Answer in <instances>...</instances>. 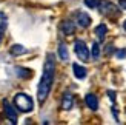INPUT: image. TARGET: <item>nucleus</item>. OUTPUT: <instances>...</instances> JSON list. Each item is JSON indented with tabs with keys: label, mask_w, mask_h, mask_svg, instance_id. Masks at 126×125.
I'll return each instance as SVG.
<instances>
[{
	"label": "nucleus",
	"mask_w": 126,
	"mask_h": 125,
	"mask_svg": "<svg viewBox=\"0 0 126 125\" xmlns=\"http://www.w3.org/2000/svg\"><path fill=\"white\" fill-rule=\"evenodd\" d=\"M54 76H55V60H54V54L49 53L45 59V65H43V74L37 88V99L40 104H45L46 97L49 96L54 83Z\"/></svg>",
	"instance_id": "nucleus-1"
},
{
	"label": "nucleus",
	"mask_w": 126,
	"mask_h": 125,
	"mask_svg": "<svg viewBox=\"0 0 126 125\" xmlns=\"http://www.w3.org/2000/svg\"><path fill=\"white\" fill-rule=\"evenodd\" d=\"M14 105L18 111L22 113H29L34 110V101L31 99V96H28L26 93H17L14 96Z\"/></svg>",
	"instance_id": "nucleus-2"
},
{
	"label": "nucleus",
	"mask_w": 126,
	"mask_h": 125,
	"mask_svg": "<svg viewBox=\"0 0 126 125\" xmlns=\"http://www.w3.org/2000/svg\"><path fill=\"white\" fill-rule=\"evenodd\" d=\"M97 8H98L100 12H102L103 16H106V17L115 19V17L120 16V9H118L114 3L106 2V0H105V2H98V6H97Z\"/></svg>",
	"instance_id": "nucleus-3"
},
{
	"label": "nucleus",
	"mask_w": 126,
	"mask_h": 125,
	"mask_svg": "<svg viewBox=\"0 0 126 125\" xmlns=\"http://www.w3.org/2000/svg\"><path fill=\"white\" fill-rule=\"evenodd\" d=\"M74 49H75V54L81 62H88L89 60V49H88L86 43L83 40H75L74 43Z\"/></svg>",
	"instance_id": "nucleus-4"
},
{
	"label": "nucleus",
	"mask_w": 126,
	"mask_h": 125,
	"mask_svg": "<svg viewBox=\"0 0 126 125\" xmlns=\"http://www.w3.org/2000/svg\"><path fill=\"white\" fill-rule=\"evenodd\" d=\"M3 110H5V114L6 117L11 121V124H17V108H14L12 105L6 101H3Z\"/></svg>",
	"instance_id": "nucleus-5"
},
{
	"label": "nucleus",
	"mask_w": 126,
	"mask_h": 125,
	"mask_svg": "<svg viewBox=\"0 0 126 125\" xmlns=\"http://www.w3.org/2000/svg\"><path fill=\"white\" fill-rule=\"evenodd\" d=\"M77 23H79V26H81V28H88L91 25V17L86 14V12H83V11H79L77 14Z\"/></svg>",
	"instance_id": "nucleus-6"
},
{
	"label": "nucleus",
	"mask_w": 126,
	"mask_h": 125,
	"mask_svg": "<svg viewBox=\"0 0 126 125\" xmlns=\"http://www.w3.org/2000/svg\"><path fill=\"white\" fill-rule=\"evenodd\" d=\"M74 105V97L71 93H65L63 94V99H62V108L63 110H71Z\"/></svg>",
	"instance_id": "nucleus-7"
},
{
	"label": "nucleus",
	"mask_w": 126,
	"mask_h": 125,
	"mask_svg": "<svg viewBox=\"0 0 126 125\" xmlns=\"http://www.w3.org/2000/svg\"><path fill=\"white\" fill-rule=\"evenodd\" d=\"M62 31L65 33V36H72L75 33V25L71 20H65L62 23Z\"/></svg>",
	"instance_id": "nucleus-8"
},
{
	"label": "nucleus",
	"mask_w": 126,
	"mask_h": 125,
	"mask_svg": "<svg viewBox=\"0 0 126 125\" xmlns=\"http://www.w3.org/2000/svg\"><path fill=\"white\" fill-rule=\"evenodd\" d=\"M85 102H86V105H88V107H89L92 111H95V110L98 108V99H97V96H94V94H86Z\"/></svg>",
	"instance_id": "nucleus-9"
},
{
	"label": "nucleus",
	"mask_w": 126,
	"mask_h": 125,
	"mask_svg": "<svg viewBox=\"0 0 126 125\" xmlns=\"http://www.w3.org/2000/svg\"><path fill=\"white\" fill-rule=\"evenodd\" d=\"M72 70H74V76L77 77V79H85L86 74H88L86 68L81 66V65H79V63H74L72 65Z\"/></svg>",
	"instance_id": "nucleus-10"
},
{
	"label": "nucleus",
	"mask_w": 126,
	"mask_h": 125,
	"mask_svg": "<svg viewBox=\"0 0 126 125\" xmlns=\"http://www.w3.org/2000/svg\"><path fill=\"white\" fill-rule=\"evenodd\" d=\"M95 36H97V39H98V42H103L105 40V37H106V33H108V28H106V25L105 23H100L98 26L95 28Z\"/></svg>",
	"instance_id": "nucleus-11"
},
{
	"label": "nucleus",
	"mask_w": 126,
	"mask_h": 125,
	"mask_svg": "<svg viewBox=\"0 0 126 125\" xmlns=\"http://www.w3.org/2000/svg\"><path fill=\"white\" fill-rule=\"evenodd\" d=\"M6 26H8V17H6L5 12H0V40L6 31Z\"/></svg>",
	"instance_id": "nucleus-12"
},
{
	"label": "nucleus",
	"mask_w": 126,
	"mask_h": 125,
	"mask_svg": "<svg viewBox=\"0 0 126 125\" xmlns=\"http://www.w3.org/2000/svg\"><path fill=\"white\" fill-rule=\"evenodd\" d=\"M16 71H17V76L22 77V79H29L31 76H32V71L28 70V68H20V66H17Z\"/></svg>",
	"instance_id": "nucleus-13"
},
{
	"label": "nucleus",
	"mask_w": 126,
	"mask_h": 125,
	"mask_svg": "<svg viewBox=\"0 0 126 125\" xmlns=\"http://www.w3.org/2000/svg\"><path fill=\"white\" fill-rule=\"evenodd\" d=\"M59 56H60V59H62V60H68V59H69L68 48H66L65 43H62V45L59 46Z\"/></svg>",
	"instance_id": "nucleus-14"
},
{
	"label": "nucleus",
	"mask_w": 126,
	"mask_h": 125,
	"mask_svg": "<svg viewBox=\"0 0 126 125\" xmlns=\"http://www.w3.org/2000/svg\"><path fill=\"white\" fill-rule=\"evenodd\" d=\"M25 53H26V48H23L22 45H12L11 46V54H14V56H20Z\"/></svg>",
	"instance_id": "nucleus-15"
},
{
	"label": "nucleus",
	"mask_w": 126,
	"mask_h": 125,
	"mask_svg": "<svg viewBox=\"0 0 126 125\" xmlns=\"http://www.w3.org/2000/svg\"><path fill=\"white\" fill-rule=\"evenodd\" d=\"M100 56V46L98 43H92V59H98Z\"/></svg>",
	"instance_id": "nucleus-16"
},
{
	"label": "nucleus",
	"mask_w": 126,
	"mask_h": 125,
	"mask_svg": "<svg viewBox=\"0 0 126 125\" xmlns=\"http://www.w3.org/2000/svg\"><path fill=\"white\" fill-rule=\"evenodd\" d=\"M85 5L88 6V8H97L98 2H97V0H85Z\"/></svg>",
	"instance_id": "nucleus-17"
},
{
	"label": "nucleus",
	"mask_w": 126,
	"mask_h": 125,
	"mask_svg": "<svg viewBox=\"0 0 126 125\" xmlns=\"http://www.w3.org/2000/svg\"><path fill=\"white\" fill-rule=\"evenodd\" d=\"M115 57L117 59H126V49H118L115 53Z\"/></svg>",
	"instance_id": "nucleus-18"
},
{
	"label": "nucleus",
	"mask_w": 126,
	"mask_h": 125,
	"mask_svg": "<svg viewBox=\"0 0 126 125\" xmlns=\"http://www.w3.org/2000/svg\"><path fill=\"white\" fill-rule=\"evenodd\" d=\"M108 94H109V97H111V101L114 102V101H115V93H114V91H109Z\"/></svg>",
	"instance_id": "nucleus-19"
},
{
	"label": "nucleus",
	"mask_w": 126,
	"mask_h": 125,
	"mask_svg": "<svg viewBox=\"0 0 126 125\" xmlns=\"http://www.w3.org/2000/svg\"><path fill=\"white\" fill-rule=\"evenodd\" d=\"M118 3H120V8L122 9H126V0H120Z\"/></svg>",
	"instance_id": "nucleus-20"
},
{
	"label": "nucleus",
	"mask_w": 126,
	"mask_h": 125,
	"mask_svg": "<svg viewBox=\"0 0 126 125\" xmlns=\"http://www.w3.org/2000/svg\"><path fill=\"white\" fill-rule=\"evenodd\" d=\"M123 28H125V31H126V20L123 22Z\"/></svg>",
	"instance_id": "nucleus-21"
}]
</instances>
